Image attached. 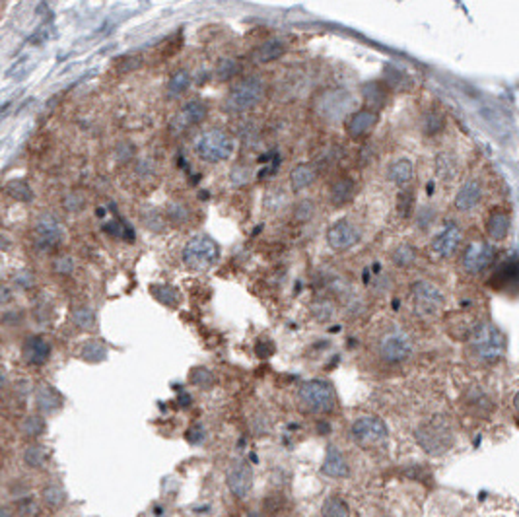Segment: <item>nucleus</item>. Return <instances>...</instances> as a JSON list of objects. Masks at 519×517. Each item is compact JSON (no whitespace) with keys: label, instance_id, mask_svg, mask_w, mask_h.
Wrapping results in <instances>:
<instances>
[{"label":"nucleus","instance_id":"1","mask_svg":"<svg viewBox=\"0 0 519 517\" xmlns=\"http://www.w3.org/2000/svg\"><path fill=\"white\" fill-rule=\"evenodd\" d=\"M471 349L479 360L486 364H496L506 356L507 338L500 327L492 323H481L472 329Z\"/></svg>","mask_w":519,"mask_h":517},{"label":"nucleus","instance_id":"2","mask_svg":"<svg viewBox=\"0 0 519 517\" xmlns=\"http://www.w3.org/2000/svg\"><path fill=\"white\" fill-rule=\"evenodd\" d=\"M266 86L265 80L257 74H249L242 78L238 84L229 90L228 97H226V111L229 113H245L257 108L263 97H265Z\"/></svg>","mask_w":519,"mask_h":517},{"label":"nucleus","instance_id":"3","mask_svg":"<svg viewBox=\"0 0 519 517\" xmlns=\"http://www.w3.org/2000/svg\"><path fill=\"white\" fill-rule=\"evenodd\" d=\"M194 150H197V156L201 157L203 162L220 164V162H226V160L233 156V152H236V138L228 131L214 127V129L205 131L197 138Z\"/></svg>","mask_w":519,"mask_h":517},{"label":"nucleus","instance_id":"4","mask_svg":"<svg viewBox=\"0 0 519 517\" xmlns=\"http://www.w3.org/2000/svg\"><path fill=\"white\" fill-rule=\"evenodd\" d=\"M354 105H356V101H354L352 94L342 88L323 90L314 99V111L317 113V117L327 121V123L344 121L352 113Z\"/></svg>","mask_w":519,"mask_h":517},{"label":"nucleus","instance_id":"5","mask_svg":"<svg viewBox=\"0 0 519 517\" xmlns=\"http://www.w3.org/2000/svg\"><path fill=\"white\" fill-rule=\"evenodd\" d=\"M183 263L191 270H208L210 266L216 265L220 249L216 241L210 240L208 236H194L193 240L187 241L183 247Z\"/></svg>","mask_w":519,"mask_h":517},{"label":"nucleus","instance_id":"6","mask_svg":"<svg viewBox=\"0 0 519 517\" xmlns=\"http://www.w3.org/2000/svg\"><path fill=\"white\" fill-rule=\"evenodd\" d=\"M416 440L426 453L430 455H444L453 445V432L442 418L424 422L416 430Z\"/></svg>","mask_w":519,"mask_h":517},{"label":"nucleus","instance_id":"7","mask_svg":"<svg viewBox=\"0 0 519 517\" xmlns=\"http://www.w3.org/2000/svg\"><path fill=\"white\" fill-rule=\"evenodd\" d=\"M300 401L314 412H331L335 409L337 395L333 385L325 379H309L300 387Z\"/></svg>","mask_w":519,"mask_h":517},{"label":"nucleus","instance_id":"8","mask_svg":"<svg viewBox=\"0 0 519 517\" xmlns=\"http://www.w3.org/2000/svg\"><path fill=\"white\" fill-rule=\"evenodd\" d=\"M414 312L420 317H435L444 307V294L435 284L428 280H418L411 288Z\"/></svg>","mask_w":519,"mask_h":517},{"label":"nucleus","instance_id":"9","mask_svg":"<svg viewBox=\"0 0 519 517\" xmlns=\"http://www.w3.org/2000/svg\"><path fill=\"white\" fill-rule=\"evenodd\" d=\"M387 426L385 422L377 416H360L352 424V438L354 442L362 447H377L387 442Z\"/></svg>","mask_w":519,"mask_h":517},{"label":"nucleus","instance_id":"10","mask_svg":"<svg viewBox=\"0 0 519 517\" xmlns=\"http://www.w3.org/2000/svg\"><path fill=\"white\" fill-rule=\"evenodd\" d=\"M377 352L389 364H401L412 356V340L403 331H389L379 338Z\"/></svg>","mask_w":519,"mask_h":517},{"label":"nucleus","instance_id":"11","mask_svg":"<svg viewBox=\"0 0 519 517\" xmlns=\"http://www.w3.org/2000/svg\"><path fill=\"white\" fill-rule=\"evenodd\" d=\"M34 240H36V245L43 251H51V249H57L64 241V228L62 224L53 216V214H43L36 222V228H34Z\"/></svg>","mask_w":519,"mask_h":517},{"label":"nucleus","instance_id":"12","mask_svg":"<svg viewBox=\"0 0 519 517\" xmlns=\"http://www.w3.org/2000/svg\"><path fill=\"white\" fill-rule=\"evenodd\" d=\"M496 249L488 241H472L463 253V268L469 275H479L494 263Z\"/></svg>","mask_w":519,"mask_h":517},{"label":"nucleus","instance_id":"13","mask_svg":"<svg viewBox=\"0 0 519 517\" xmlns=\"http://www.w3.org/2000/svg\"><path fill=\"white\" fill-rule=\"evenodd\" d=\"M228 488L236 498H245L253 486V469L245 459H233L226 472Z\"/></svg>","mask_w":519,"mask_h":517},{"label":"nucleus","instance_id":"14","mask_svg":"<svg viewBox=\"0 0 519 517\" xmlns=\"http://www.w3.org/2000/svg\"><path fill=\"white\" fill-rule=\"evenodd\" d=\"M360 229L351 220H338L327 231V243L333 251H349L360 241Z\"/></svg>","mask_w":519,"mask_h":517},{"label":"nucleus","instance_id":"15","mask_svg":"<svg viewBox=\"0 0 519 517\" xmlns=\"http://www.w3.org/2000/svg\"><path fill=\"white\" fill-rule=\"evenodd\" d=\"M377 121H379V113L375 109H356L342 121L344 133L349 134V138L352 140H360L374 131Z\"/></svg>","mask_w":519,"mask_h":517},{"label":"nucleus","instance_id":"16","mask_svg":"<svg viewBox=\"0 0 519 517\" xmlns=\"http://www.w3.org/2000/svg\"><path fill=\"white\" fill-rule=\"evenodd\" d=\"M461 240H463L461 228H459L457 224L449 222V224H446L444 228L435 234V238L432 240V251L438 257L447 259V257H451L453 253L457 251L459 245H461Z\"/></svg>","mask_w":519,"mask_h":517},{"label":"nucleus","instance_id":"17","mask_svg":"<svg viewBox=\"0 0 519 517\" xmlns=\"http://www.w3.org/2000/svg\"><path fill=\"white\" fill-rule=\"evenodd\" d=\"M51 356V342L41 335H31L22 344V358L29 366H43Z\"/></svg>","mask_w":519,"mask_h":517},{"label":"nucleus","instance_id":"18","mask_svg":"<svg viewBox=\"0 0 519 517\" xmlns=\"http://www.w3.org/2000/svg\"><path fill=\"white\" fill-rule=\"evenodd\" d=\"M481 201H483V185L477 179H469L465 181L455 192L453 206L459 212H471L472 208L481 205Z\"/></svg>","mask_w":519,"mask_h":517},{"label":"nucleus","instance_id":"19","mask_svg":"<svg viewBox=\"0 0 519 517\" xmlns=\"http://www.w3.org/2000/svg\"><path fill=\"white\" fill-rule=\"evenodd\" d=\"M208 117V105L201 99H191L187 101L185 105L179 111V115L175 117V125H177V131H183V129H189L193 125H201L203 121Z\"/></svg>","mask_w":519,"mask_h":517},{"label":"nucleus","instance_id":"20","mask_svg":"<svg viewBox=\"0 0 519 517\" xmlns=\"http://www.w3.org/2000/svg\"><path fill=\"white\" fill-rule=\"evenodd\" d=\"M321 472L325 477H331V479H344V477L351 475V467H349L346 459H344V455L338 451L337 447H329L325 461L321 465Z\"/></svg>","mask_w":519,"mask_h":517},{"label":"nucleus","instance_id":"21","mask_svg":"<svg viewBox=\"0 0 519 517\" xmlns=\"http://www.w3.org/2000/svg\"><path fill=\"white\" fill-rule=\"evenodd\" d=\"M356 194V183L352 177H338L331 183V189H329V201L331 205L340 206L349 205L352 199Z\"/></svg>","mask_w":519,"mask_h":517},{"label":"nucleus","instance_id":"22","mask_svg":"<svg viewBox=\"0 0 519 517\" xmlns=\"http://www.w3.org/2000/svg\"><path fill=\"white\" fill-rule=\"evenodd\" d=\"M387 179L401 189L409 187L414 179V164L409 157H398L387 168Z\"/></svg>","mask_w":519,"mask_h":517},{"label":"nucleus","instance_id":"23","mask_svg":"<svg viewBox=\"0 0 519 517\" xmlns=\"http://www.w3.org/2000/svg\"><path fill=\"white\" fill-rule=\"evenodd\" d=\"M509 228H511V218L504 210H494L486 218V234L492 241L506 240Z\"/></svg>","mask_w":519,"mask_h":517},{"label":"nucleus","instance_id":"24","mask_svg":"<svg viewBox=\"0 0 519 517\" xmlns=\"http://www.w3.org/2000/svg\"><path fill=\"white\" fill-rule=\"evenodd\" d=\"M284 53H286V43L280 41V39H270V41H265V43H261L259 47L255 49L251 53V59L257 64H268L273 60L280 59Z\"/></svg>","mask_w":519,"mask_h":517},{"label":"nucleus","instance_id":"25","mask_svg":"<svg viewBox=\"0 0 519 517\" xmlns=\"http://www.w3.org/2000/svg\"><path fill=\"white\" fill-rule=\"evenodd\" d=\"M317 181V169L312 164H298L290 171V187L294 192H302L309 189Z\"/></svg>","mask_w":519,"mask_h":517},{"label":"nucleus","instance_id":"26","mask_svg":"<svg viewBox=\"0 0 519 517\" xmlns=\"http://www.w3.org/2000/svg\"><path fill=\"white\" fill-rule=\"evenodd\" d=\"M62 407V397L51 385H39L36 391V409L39 412H55Z\"/></svg>","mask_w":519,"mask_h":517},{"label":"nucleus","instance_id":"27","mask_svg":"<svg viewBox=\"0 0 519 517\" xmlns=\"http://www.w3.org/2000/svg\"><path fill=\"white\" fill-rule=\"evenodd\" d=\"M41 502H43V505L51 507V509H59V507L66 504V492H64V488H62L61 484L49 482L41 490Z\"/></svg>","mask_w":519,"mask_h":517},{"label":"nucleus","instance_id":"28","mask_svg":"<svg viewBox=\"0 0 519 517\" xmlns=\"http://www.w3.org/2000/svg\"><path fill=\"white\" fill-rule=\"evenodd\" d=\"M49 461V451L41 444H31L24 449V463L29 469H43Z\"/></svg>","mask_w":519,"mask_h":517},{"label":"nucleus","instance_id":"29","mask_svg":"<svg viewBox=\"0 0 519 517\" xmlns=\"http://www.w3.org/2000/svg\"><path fill=\"white\" fill-rule=\"evenodd\" d=\"M418 259V253L414 249V245H409V243H403L395 247V251L391 253V261L393 265L398 266V268H411Z\"/></svg>","mask_w":519,"mask_h":517},{"label":"nucleus","instance_id":"30","mask_svg":"<svg viewBox=\"0 0 519 517\" xmlns=\"http://www.w3.org/2000/svg\"><path fill=\"white\" fill-rule=\"evenodd\" d=\"M4 192L18 203H31L34 201V191L25 181H8L6 187H4Z\"/></svg>","mask_w":519,"mask_h":517},{"label":"nucleus","instance_id":"31","mask_svg":"<svg viewBox=\"0 0 519 517\" xmlns=\"http://www.w3.org/2000/svg\"><path fill=\"white\" fill-rule=\"evenodd\" d=\"M14 514L18 517H41V504L34 496H20L14 504Z\"/></svg>","mask_w":519,"mask_h":517},{"label":"nucleus","instance_id":"32","mask_svg":"<svg viewBox=\"0 0 519 517\" xmlns=\"http://www.w3.org/2000/svg\"><path fill=\"white\" fill-rule=\"evenodd\" d=\"M321 514H323V517H351V507L342 498L329 496L323 507H321Z\"/></svg>","mask_w":519,"mask_h":517},{"label":"nucleus","instance_id":"33","mask_svg":"<svg viewBox=\"0 0 519 517\" xmlns=\"http://www.w3.org/2000/svg\"><path fill=\"white\" fill-rule=\"evenodd\" d=\"M362 94L366 97V101L370 103V108H379L385 103L387 88L379 82H368L362 88Z\"/></svg>","mask_w":519,"mask_h":517},{"label":"nucleus","instance_id":"34","mask_svg":"<svg viewBox=\"0 0 519 517\" xmlns=\"http://www.w3.org/2000/svg\"><path fill=\"white\" fill-rule=\"evenodd\" d=\"M80 356L86 362H90V364H99V362H103L107 358V349L99 340H90V342H86L84 346H82Z\"/></svg>","mask_w":519,"mask_h":517},{"label":"nucleus","instance_id":"35","mask_svg":"<svg viewBox=\"0 0 519 517\" xmlns=\"http://www.w3.org/2000/svg\"><path fill=\"white\" fill-rule=\"evenodd\" d=\"M73 323L82 331H90L92 327L96 325V313L88 305H80L73 312Z\"/></svg>","mask_w":519,"mask_h":517},{"label":"nucleus","instance_id":"36","mask_svg":"<svg viewBox=\"0 0 519 517\" xmlns=\"http://www.w3.org/2000/svg\"><path fill=\"white\" fill-rule=\"evenodd\" d=\"M22 432H24L27 438H31V440L39 438L41 433L45 432V420H43V416H41V414H29V416H25L24 422H22Z\"/></svg>","mask_w":519,"mask_h":517},{"label":"nucleus","instance_id":"37","mask_svg":"<svg viewBox=\"0 0 519 517\" xmlns=\"http://www.w3.org/2000/svg\"><path fill=\"white\" fill-rule=\"evenodd\" d=\"M189 86H191V74L187 73V71H177L169 78L168 90L171 96H181V94L187 92Z\"/></svg>","mask_w":519,"mask_h":517},{"label":"nucleus","instance_id":"38","mask_svg":"<svg viewBox=\"0 0 519 517\" xmlns=\"http://www.w3.org/2000/svg\"><path fill=\"white\" fill-rule=\"evenodd\" d=\"M152 294H154V298L157 301H162L164 305H169V307H175L179 303V292L168 286V284H157V286H154Z\"/></svg>","mask_w":519,"mask_h":517},{"label":"nucleus","instance_id":"39","mask_svg":"<svg viewBox=\"0 0 519 517\" xmlns=\"http://www.w3.org/2000/svg\"><path fill=\"white\" fill-rule=\"evenodd\" d=\"M435 169H438L440 177L449 179L455 173V169H457V162H455V157L451 156L449 152H440L438 157H435Z\"/></svg>","mask_w":519,"mask_h":517},{"label":"nucleus","instance_id":"40","mask_svg":"<svg viewBox=\"0 0 519 517\" xmlns=\"http://www.w3.org/2000/svg\"><path fill=\"white\" fill-rule=\"evenodd\" d=\"M238 73H240V64H238L233 59L218 60L216 68H214L216 78L218 80H222V82H228V80H231V78H236Z\"/></svg>","mask_w":519,"mask_h":517},{"label":"nucleus","instance_id":"41","mask_svg":"<svg viewBox=\"0 0 519 517\" xmlns=\"http://www.w3.org/2000/svg\"><path fill=\"white\" fill-rule=\"evenodd\" d=\"M168 218L173 224H185L191 218V210L181 201H171L168 206Z\"/></svg>","mask_w":519,"mask_h":517},{"label":"nucleus","instance_id":"42","mask_svg":"<svg viewBox=\"0 0 519 517\" xmlns=\"http://www.w3.org/2000/svg\"><path fill=\"white\" fill-rule=\"evenodd\" d=\"M469 407L474 412H479V414H488L490 409H492V403H490V397L484 393V391H471L469 393Z\"/></svg>","mask_w":519,"mask_h":517},{"label":"nucleus","instance_id":"43","mask_svg":"<svg viewBox=\"0 0 519 517\" xmlns=\"http://www.w3.org/2000/svg\"><path fill=\"white\" fill-rule=\"evenodd\" d=\"M191 381H193L197 387H212V385L216 383V377H214V373L210 372V370H206V368H193L191 370Z\"/></svg>","mask_w":519,"mask_h":517},{"label":"nucleus","instance_id":"44","mask_svg":"<svg viewBox=\"0 0 519 517\" xmlns=\"http://www.w3.org/2000/svg\"><path fill=\"white\" fill-rule=\"evenodd\" d=\"M442 129H444V117L440 113H435V111L428 113L426 119H424V133L432 136V134L440 133Z\"/></svg>","mask_w":519,"mask_h":517},{"label":"nucleus","instance_id":"45","mask_svg":"<svg viewBox=\"0 0 519 517\" xmlns=\"http://www.w3.org/2000/svg\"><path fill=\"white\" fill-rule=\"evenodd\" d=\"M53 270H55L57 275H61V277H68V275H73V270H74L73 257H68V255H59V257L53 261Z\"/></svg>","mask_w":519,"mask_h":517},{"label":"nucleus","instance_id":"46","mask_svg":"<svg viewBox=\"0 0 519 517\" xmlns=\"http://www.w3.org/2000/svg\"><path fill=\"white\" fill-rule=\"evenodd\" d=\"M314 214H315V205L309 201V199H303V201H300V203L296 205V210H294V216H296V220H300V222H307V220H312Z\"/></svg>","mask_w":519,"mask_h":517},{"label":"nucleus","instance_id":"47","mask_svg":"<svg viewBox=\"0 0 519 517\" xmlns=\"http://www.w3.org/2000/svg\"><path fill=\"white\" fill-rule=\"evenodd\" d=\"M185 438L189 440V444H193V445H199V444H203V440L206 438V432H205V426L203 424H193L189 430H187V433H185Z\"/></svg>","mask_w":519,"mask_h":517},{"label":"nucleus","instance_id":"48","mask_svg":"<svg viewBox=\"0 0 519 517\" xmlns=\"http://www.w3.org/2000/svg\"><path fill=\"white\" fill-rule=\"evenodd\" d=\"M249 169L247 168H243V166H236V168L231 169V173H229V179H231V183L233 185H245L247 181H249Z\"/></svg>","mask_w":519,"mask_h":517},{"label":"nucleus","instance_id":"49","mask_svg":"<svg viewBox=\"0 0 519 517\" xmlns=\"http://www.w3.org/2000/svg\"><path fill=\"white\" fill-rule=\"evenodd\" d=\"M14 282H16V286H20V288H31V286H34V275L27 273V270H22V273H18V275L14 277Z\"/></svg>","mask_w":519,"mask_h":517},{"label":"nucleus","instance_id":"50","mask_svg":"<svg viewBox=\"0 0 519 517\" xmlns=\"http://www.w3.org/2000/svg\"><path fill=\"white\" fill-rule=\"evenodd\" d=\"M14 300V288L10 284H4V282H0V307H4V305H8V303H12Z\"/></svg>","mask_w":519,"mask_h":517},{"label":"nucleus","instance_id":"51","mask_svg":"<svg viewBox=\"0 0 519 517\" xmlns=\"http://www.w3.org/2000/svg\"><path fill=\"white\" fill-rule=\"evenodd\" d=\"M191 403H193V399H191V395H189V393H185V391H183V393H179V395H177V405H179V407H183V409H187Z\"/></svg>","mask_w":519,"mask_h":517},{"label":"nucleus","instance_id":"52","mask_svg":"<svg viewBox=\"0 0 519 517\" xmlns=\"http://www.w3.org/2000/svg\"><path fill=\"white\" fill-rule=\"evenodd\" d=\"M0 517H16L12 505L0 504Z\"/></svg>","mask_w":519,"mask_h":517},{"label":"nucleus","instance_id":"53","mask_svg":"<svg viewBox=\"0 0 519 517\" xmlns=\"http://www.w3.org/2000/svg\"><path fill=\"white\" fill-rule=\"evenodd\" d=\"M6 385H8V373H6V372H4V370H2V368H0V391H2V389H4Z\"/></svg>","mask_w":519,"mask_h":517},{"label":"nucleus","instance_id":"54","mask_svg":"<svg viewBox=\"0 0 519 517\" xmlns=\"http://www.w3.org/2000/svg\"><path fill=\"white\" fill-rule=\"evenodd\" d=\"M10 247V241L6 240L4 236H0V249H8Z\"/></svg>","mask_w":519,"mask_h":517},{"label":"nucleus","instance_id":"55","mask_svg":"<svg viewBox=\"0 0 519 517\" xmlns=\"http://www.w3.org/2000/svg\"><path fill=\"white\" fill-rule=\"evenodd\" d=\"M249 517H261V516H257V514H251V516H249Z\"/></svg>","mask_w":519,"mask_h":517},{"label":"nucleus","instance_id":"56","mask_svg":"<svg viewBox=\"0 0 519 517\" xmlns=\"http://www.w3.org/2000/svg\"><path fill=\"white\" fill-rule=\"evenodd\" d=\"M0 444H2V436H0Z\"/></svg>","mask_w":519,"mask_h":517}]
</instances>
